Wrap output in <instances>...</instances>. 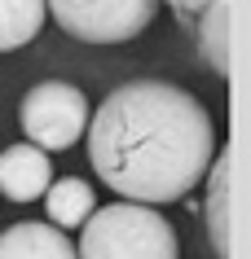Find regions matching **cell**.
I'll return each instance as SVG.
<instances>
[{
    "instance_id": "obj_10",
    "label": "cell",
    "mask_w": 251,
    "mask_h": 259,
    "mask_svg": "<svg viewBox=\"0 0 251 259\" xmlns=\"http://www.w3.org/2000/svg\"><path fill=\"white\" fill-rule=\"evenodd\" d=\"M44 27V0H0V53L31 44Z\"/></svg>"
},
{
    "instance_id": "obj_8",
    "label": "cell",
    "mask_w": 251,
    "mask_h": 259,
    "mask_svg": "<svg viewBox=\"0 0 251 259\" xmlns=\"http://www.w3.org/2000/svg\"><path fill=\"white\" fill-rule=\"evenodd\" d=\"M93 185L80 176H62V180H49L44 189V211H49V224L53 229H75L93 215Z\"/></svg>"
},
{
    "instance_id": "obj_2",
    "label": "cell",
    "mask_w": 251,
    "mask_h": 259,
    "mask_svg": "<svg viewBox=\"0 0 251 259\" xmlns=\"http://www.w3.org/2000/svg\"><path fill=\"white\" fill-rule=\"evenodd\" d=\"M75 259H176V233L146 202H111L84 220Z\"/></svg>"
},
{
    "instance_id": "obj_1",
    "label": "cell",
    "mask_w": 251,
    "mask_h": 259,
    "mask_svg": "<svg viewBox=\"0 0 251 259\" xmlns=\"http://www.w3.org/2000/svg\"><path fill=\"white\" fill-rule=\"evenodd\" d=\"M88 163L128 202H181L207 176L216 127L181 83H119L88 119Z\"/></svg>"
},
{
    "instance_id": "obj_3",
    "label": "cell",
    "mask_w": 251,
    "mask_h": 259,
    "mask_svg": "<svg viewBox=\"0 0 251 259\" xmlns=\"http://www.w3.org/2000/svg\"><path fill=\"white\" fill-rule=\"evenodd\" d=\"M44 9L84 44H124L154 22L159 0H44Z\"/></svg>"
},
{
    "instance_id": "obj_4",
    "label": "cell",
    "mask_w": 251,
    "mask_h": 259,
    "mask_svg": "<svg viewBox=\"0 0 251 259\" xmlns=\"http://www.w3.org/2000/svg\"><path fill=\"white\" fill-rule=\"evenodd\" d=\"M22 132L31 145L49 150H70L88 127V97L66 79H44L22 97Z\"/></svg>"
},
{
    "instance_id": "obj_7",
    "label": "cell",
    "mask_w": 251,
    "mask_h": 259,
    "mask_svg": "<svg viewBox=\"0 0 251 259\" xmlns=\"http://www.w3.org/2000/svg\"><path fill=\"white\" fill-rule=\"evenodd\" d=\"M229 167H234L229 150H221V158L207 163V237L216 259H229Z\"/></svg>"
},
{
    "instance_id": "obj_5",
    "label": "cell",
    "mask_w": 251,
    "mask_h": 259,
    "mask_svg": "<svg viewBox=\"0 0 251 259\" xmlns=\"http://www.w3.org/2000/svg\"><path fill=\"white\" fill-rule=\"evenodd\" d=\"M49 180H53V163L40 145L22 141L0 150V193L9 202H35L49 189Z\"/></svg>"
},
{
    "instance_id": "obj_6",
    "label": "cell",
    "mask_w": 251,
    "mask_h": 259,
    "mask_svg": "<svg viewBox=\"0 0 251 259\" xmlns=\"http://www.w3.org/2000/svg\"><path fill=\"white\" fill-rule=\"evenodd\" d=\"M0 259H75V242L53 224L22 220L0 233Z\"/></svg>"
},
{
    "instance_id": "obj_11",
    "label": "cell",
    "mask_w": 251,
    "mask_h": 259,
    "mask_svg": "<svg viewBox=\"0 0 251 259\" xmlns=\"http://www.w3.org/2000/svg\"><path fill=\"white\" fill-rule=\"evenodd\" d=\"M167 5H172V14H176V22H181V27H190V22H194V18L203 14L207 5H216V0H167Z\"/></svg>"
},
{
    "instance_id": "obj_9",
    "label": "cell",
    "mask_w": 251,
    "mask_h": 259,
    "mask_svg": "<svg viewBox=\"0 0 251 259\" xmlns=\"http://www.w3.org/2000/svg\"><path fill=\"white\" fill-rule=\"evenodd\" d=\"M190 31H194L198 57H203V62L225 79V75H229V0L207 5V9L190 22Z\"/></svg>"
}]
</instances>
